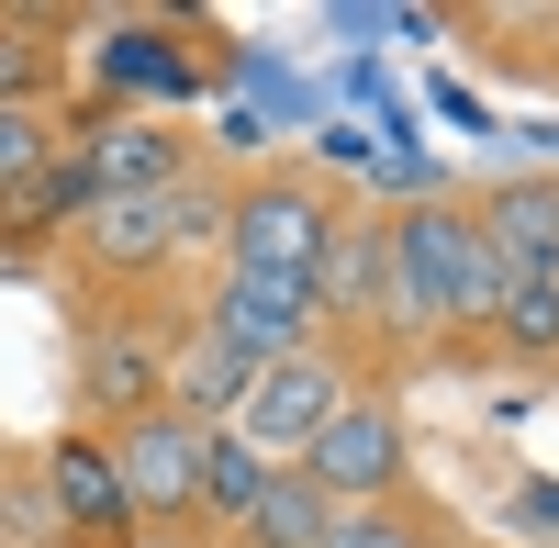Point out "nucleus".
I'll return each instance as SVG.
<instances>
[{
    "label": "nucleus",
    "instance_id": "obj_1",
    "mask_svg": "<svg viewBox=\"0 0 559 548\" xmlns=\"http://www.w3.org/2000/svg\"><path fill=\"white\" fill-rule=\"evenodd\" d=\"M381 269H392V325L414 381H492V313H503V269L481 247V213H471V179L448 191H414L381 202Z\"/></svg>",
    "mask_w": 559,
    "mask_h": 548
},
{
    "label": "nucleus",
    "instance_id": "obj_14",
    "mask_svg": "<svg viewBox=\"0 0 559 548\" xmlns=\"http://www.w3.org/2000/svg\"><path fill=\"white\" fill-rule=\"evenodd\" d=\"M324 548H471V515L448 492H392V504H347Z\"/></svg>",
    "mask_w": 559,
    "mask_h": 548
},
{
    "label": "nucleus",
    "instance_id": "obj_4",
    "mask_svg": "<svg viewBox=\"0 0 559 548\" xmlns=\"http://www.w3.org/2000/svg\"><path fill=\"white\" fill-rule=\"evenodd\" d=\"M179 336H191V325H168V313H79V325H68V426L112 437L134 415H157Z\"/></svg>",
    "mask_w": 559,
    "mask_h": 548
},
{
    "label": "nucleus",
    "instance_id": "obj_3",
    "mask_svg": "<svg viewBox=\"0 0 559 548\" xmlns=\"http://www.w3.org/2000/svg\"><path fill=\"white\" fill-rule=\"evenodd\" d=\"M236 79H247V45L213 12H123L102 45H90L79 90H102V102H123V112H191V102H213V90H236Z\"/></svg>",
    "mask_w": 559,
    "mask_h": 548
},
{
    "label": "nucleus",
    "instance_id": "obj_11",
    "mask_svg": "<svg viewBox=\"0 0 559 548\" xmlns=\"http://www.w3.org/2000/svg\"><path fill=\"white\" fill-rule=\"evenodd\" d=\"M79 12L0 0V112H68L79 102Z\"/></svg>",
    "mask_w": 559,
    "mask_h": 548
},
{
    "label": "nucleus",
    "instance_id": "obj_21",
    "mask_svg": "<svg viewBox=\"0 0 559 548\" xmlns=\"http://www.w3.org/2000/svg\"><path fill=\"white\" fill-rule=\"evenodd\" d=\"M0 448H12V437H0Z\"/></svg>",
    "mask_w": 559,
    "mask_h": 548
},
{
    "label": "nucleus",
    "instance_id": "obj_16",
    "mask_svg": "<svg viewBox=\"0 0 559 548\" xmlns=\"http://www.w3.org/2000/svg\"><path fill=\"white\" fill-rule=\"evenodd\" d=\"M492 370L559 381V281H503V313H492Z\"/></svg>",
    "mask_w": 559,
    "mask_h": 548
},
{
    "label": "nucleus",
    "instance_id": "obj_18",
    "mask_svg": "<svg viewBox=\"0 0 559 548\" xmlns=\"http://www.w3.org/2000/svg\"><path fill=\"white\" fill-rule=\"evenodd\" d=\"M324 526H336V504H324L302 470H269V492H258V515H247L236 548H324Z\"/></svg>",
    "mask_w": 559,
    "mask_h": 548
},
{
    "label": "nucleus",
    "instance_id": "obj_8",
    "mask_svg": "<svg viewBox=\"0 0 559 548\" xmlns=\"http://www.w3.org/2000/svg\"><path fill=\"white\" fill-rule=\"evenodd\" d=\"M34 481H45V526H57V548H146V526H134L123 481H112V448L90 426H45L34 437Z\"/></svg>",
    "mask_w": 559,
    "mask_h": 548
},
{
    "label": "nucleus",
    "instance_id": "obj_12",
    "mask_svg": "<svg viewBox=\"0 0 559 548\" xmlns=\"http://www.w3.org/2000/svg\"><path fill=\"white\" fill-rule=\"evenodd\" d=\"M471 213H481V247L503 281H559V179L548 168L471 179Z\"/></svg>",
    "mask_w": 559,
    "mask_h": 548
},
{
    "label": "nucleus",
    "instance_id": "obj_17",
    "mask_svg": "<svg viewBox=\"0 0 559 548\" xmlns=\"http://www.w3.org/2000/svg\"><path fill=\"white\" fill-rule=\"evenodd\" d=\"M247 358H224L202 325L179 336V358H168V415H191V426H236V403H247Z\"/></svg>",
    "mask_w": 559,
    "mask_h": 548
},
{
    "label": "nucleus",
    "instance_id": "obj_5",
    "mask_svg": "<svg viewBox=\"0 0 559 548\" xmlns=\"http://www.w3.org/2000/svg\"><path fill=\"white\" fill-rule=\"evenodd\" d=\"M68 146H79L90 202H123V191H179V179L224 168V157H213V134H202L191 112H123V102H102V90H79V102H68Z\"/></svg>",
    "mask_w": 559,
    "mask_h": 548
},
{
    "label": "nucleus",
    "instance_id": "obj_20",
    "mask_svg": "<svg viewBox=\"0 0 559 548\" xmlns=\"http://www.w3.org/2000/svg\"><path fill=\"white\" fill-rule=\"evenodd\" d=\"M471 548H503V537H471Z\"/></svg>",
    "mask_w": 559,
    "mask_h": 548
},
{
    "label": "nucleus",
    "instance_id": "obj_6",
    "mask_svg": "<svg viewBox=\"0 0 559 548\" xmlns=\"http://www.w3.org/2000/svg\"><path fill=\"white\" fill-rule=\"evenodd\" d=\"M292 470H302L336 515H347V504H392V492H426V481H414V415H403V392H347Z\"/></svg>",
    "mask_w": 559,
    "mask_h": 548
},
{
    "label": "nucleus",
    "instance_id": "obj_19",
    "mask_svg": "<svg viewBox=\"0 0 559 548\" xmlns=\"http://www.w3.org/2000/svg\"><path fill=\"white\" fill-rule=\"evenodd\" d=\"M68 157V112H0V202Z\"/></svg>",
    "mask_w": 559,
    "mask_h": 548
},
{
    "label": "nucleus",
    "instance_id": "obj_13",
    "mask_svg": "<svg viewBox=\"0 0 559 548\" xmlns=\"http://www.w3.org/2000/svg\"><path fill=\"white\" fill-rule=\"evenodd\" d=\"M448 34L471 45V57L492 79L515 90H548L559 102V0H537V12H492V0H448Z\"/></svg>",
    "mask_w": 559,
    "mask_h": 548
},
{
    "label": "nucleus",
    "instance_id": "obj_2",
    "mask_svg": "<svg viewBox=\"0 0 559 548\" xmlns=\"http://www.w3.org/2000/svg\"><path fill=\"white\" fill-rule=\"evenodd\" d=\"M347 213H358V191L324 157H247L236 168V191H224V269H247V281H302L313 291V269H324V247L347 236Z\"/></svg>",
    "mask_w": 559,
    "mask_h": 548
},
{
    "label": "nucleus",
    "instance_id": "obj_10",
    "mask_svg": "<svg viewBox=\"0 0 559 548\" xmlns=\"http://www.w3.org/2000/svg\"><path fill=\"white\" fill-rule=\"evenodd\" d=\"M191 325H202L224 358H247V370H280V358L313 347V291H302V281H247V269H213L202 302H191Z\"/></svg>",
    "mask_w": 559,
    "mask_h": 548
},
{
    "label": "nucleus",
    "instance_id": "obj_7",
    "mask_svg": "<svg viewBox=\"0 0 559 548\" xmlns=\"http://www.w3.org/2000/svg\"><path fill=\"white\" fill-rule=\"evenodd\" d=\"M112 448V481H123V504H134V526H146V548H191V515H202V448H213V426H191V415H134V426H112L102 437Z\"/></svg>",
    "mask_w": 559,
    "mask_h": 548
},
{
    "label": "nucleus",
    "instance_id": "obj_15",
    "mask_svg": "<svg viewBox=\"0 0 559 548\" xmlns=\"http://www.w3.org/2000/svg\"><path fill=\"white\" fill-rule=\"evenodd\" d=\"M258 492H269V460L247 437H224L213 426V448H202V515H191V548H236L247 537V515H258Z\"/></svg>",
    "mask_w": 559,
    "mask_h": 548
},
{
    "label": "nucleus",
    "instance_id": "obj_9",
    "mask_svg": "<svg viewBox=\"0 0 559 548\" xmlns=\"http://www.w3.org/2000/svg\"><path fill=\"white\" fill-rule=\"evenodd\" d=\"M358 381H347V358H324V347H302V358H280V370H258L247 381V403H236V426L224 437H247L269 470H292L302 448L324 437V415H336Z\"/></svg>",
    "mask_w": 559,
    "mask_h": 548
}]
</instances>
